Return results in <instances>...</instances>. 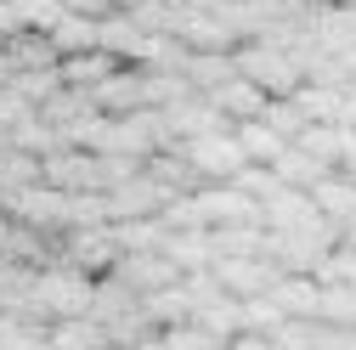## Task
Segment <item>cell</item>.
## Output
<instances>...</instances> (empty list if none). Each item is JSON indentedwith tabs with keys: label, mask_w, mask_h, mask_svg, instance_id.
<instances>
[{
	"label": "cell",
	"mask_w": 356,
	"mask_h": 350,
	"mask_svg": "<svg viewBox=\"0 0 356 350\" xmlns=\"http://www.w3.org/2000/svg\"><path fill=\"white\" fill-rule=\"evenodd\" d=\"M238 74L254 79L266 97H277V102H283V97L300 91V79H305V57L289 51V46H272V40H254V46L238 51Z\"/></svg>",
	"instance_id": "cell-1"
},
{
	"label": "cell",
	"mask_w": 356,
	"mask_h": 350,
	"mask_svg": "<svg viewBox=\"0 0 356 350\" xmlns=\"http://www.w3.org/2000/svg\"><path fill=\"white\" fill-rule=\"evenodd\" d=\"M91 305H97V288L85 272H40L34 277V311L74 322V317H91Z\"/></svg>",
	"instance_id": "cell-2"
},
{
	"label": "cell",
	"mask_w": 356,
	"mask_h": 350,
	"mask_svg": "<svg viewBox=\"0 0 356 350\" xmlns=\"http://www.w3.org/2000/svg\"><path fill=\"white\" fill-rule=\"evenodd\" d=\"M181 158L204 175V181H227V187L249 169V153H243V142H238V130H220V136L181 142Z\"/></svg>",
	"instance_id": "cell-3"
},
{
	"label": "cell",
	"mask_w": 356,
	"mask_h": 350,
	"mask_svg": "<svg viewBox=\"0 0 356 350\" xmlns=\"http://www.w3.org/2000/svg\"><path fill=\"white\" fill-rule=\"evenodd\" d=\"M209 272H215V283L227 288L232 299H266V294L289 277L283 266H266V260H215Z\"/></svg>",
	"instance_id": "cell-4"
},
{
	"label": "cell",
	"mask_w": 356,
	"mask_h": 350,
	"mask_svg": "<svg viewBox=\"0 0 356 350\" xmlns=\"http://www.w3.org/2000/svg\"><path fill=\"white\" fill-rule=\"evenodd\" d=\"M17 221H29V226H57V221H68V192H57V187H23V192H12V203H6Z\"/></svg>",
	"instance_id": "cell-5"
},
{
	"label": "cell",
	"mask_w": 356,
	"mask_h": 350,
	"mask_svg": "<svg viewBox=\"0 0 356 350\" xmlns=\"http://www.w3.org/2000/svg\"><path fill=\"white\" fill-rule=\"evenodd\" d=\"M209 102L227 113L232 124H243V119H266V108H272V102H266V91H260L254 79H243V74H232L220 91H209Z\"/></svg>",
	"instance_id": "cell-6"
},
{
	"label": "cell",
	"mask_w": 356,
	"mask_h": 350,
	"mask_svg": "<svg viewBox=\"0 0 356 350\" xmlns=\"http://www.w3.org/2000/svg\"><path fill=\"white\" fill-rule=\"evenodd\" d=\"M119 277H124V288H136V294H164V288L181 283V272H175L164 254H130V260H119Z\"/></svg>",
	"instance_id": "cell-7"
},
{
	"label": "cell",
	"mask_w": 356,
	"mask_h": 350,
	"mask_svg": "<svg viewBox=\"0 0 356 350\" xmlns=\"http://www.w3.org/2000/svg\"><path fill=\"white\" fill-rule=\"evenodd\" d=\"M46 40L57 46V57H63V62H68V57H91V51H102V23H97V17L68 12V17L46 34Z\"/></svg>",
	"instance_id": "cell-8"
},
{
	"label": "cell",
	"mask_w": 356,
	"mask_h": 350,
	"mask_svg": "<svg viewBox=\"0 0 356 350\" xmlns=\"http://www.w3.org/2000/svg\"><path fill=\"white\" fill-rule=\"evenodd\" d=\"M272 299L283 305V317L289 322H311V317H323V288H317V277H283L277 288H272Z\"/></svg>",
	"instance_id": "cell-9"
},
{
	"label": "cell",
	"mask_w": 356,
	"mask_h": 350,
	"mask_svg": "<svg viewBox=\"0 0 356 350\" xmlns=\"http://www.w3.org/2000/svg\"><path fill=\"white\" fill-rule=\"evenodd\" d=\"M238 130V142H243V153H249V164H266V169H272L294 142H283L277 136V130L272 124H266V119H243V124H232Z\"/></svg>",
	"instance_id": "cell-10"
},
{
	"label": "cell",
	"mask_w": 356,
	"mask_h": 350,
	"mask_svg": "<svg viewBox=\"0 0 356 350\" xmlns=\"http://www.w3.org/2000/svg\"><path fill=\"white\" fill-rule=\"evenodd\" d=\"M311 198H317L323 221H334L339 232L356 221V181H350V175H328V181H323L317 192H311Z\"/></svg>",
	"instance_id": "cell-11"
},
{
	"label": "cell",
	"mask_w": 356,
	"mask_h": 350,
	"mask_svg": "<svg viewBox=\"0 0 356 350\" xmlns=\"http://www.w3.org/2000/svg\"><path fill=\"white\" fill-rule=\"evenodd\" d=\"M46 344H51V350H113V344H108V328H102L97 317L63 322L57 333H46Z\"/></svg>",
	"instance_id": "cell-12"
},
{
	"label": "cell",
	"mask_w": 356,
	"mask_h": 350,
	"mask_svg": "<svg viewBox=\"0 0 356 350\" xmlns=\"http://www.w3.org/2000/svg\"><path fill=\"white\" fill-rule=\"evenodd\" d=\"M6 6H12V17H17L23 34H51L68 17V0H6Z\"/></svg>",
	"instance_id": "cell-13"
},
{
	"label": "cell",
	"mask_w": 356,
	"mask_h": 350,
	"mask_svg": "<svg viewBox=\"0 0 356 350\" xmlns=\"http://www.w3.org/2000/svg\"><path fill=\"white\" fill-rule=\"evenodd\" d=\"M113 74H119V57H108V51L68 57V62H63V85H74V91H79V85H91V91H97V85H108Z\"/></svg>",
	"instance_id": "cell-14"
},
{
	"label": "cell",
	"mask_w": 356,
	"mask_h": 350,
	"mask_svg": "<svg viewBox=\"0 0 356 350\" xmlns=\"http://www.w3.org/2000/svg\"><path fill=\"white\" fill-rule=\"evenodd\" d=\"M266 124H272L283 142H300L305 130H311V119H305V108H300L294 97H283V102H272V108H266Z\"/></svg>",
	"instance_id": "cell-15"
},
{
	"label": "cell",
	"mask_w": 356,
	"mask_h": 350,
	"mask_svg": "<svg viewBox=\"0 0 356 350\" xmlns=\"http://www.w3.org/2000/svg\"><path fill=\"white\" fill-rule=\"evenodd\" d=\"M164 350H227V344H220L215 333H204L198 322L193 328L181 322V328H164Z\"/></svg>",
	"instance_id": "cell-16"
},
{
	"label": "cell",
	"mask_w": 356,
	"mask_h": 350,
	"mask_svg": "<svg viewBox=\"0 0 356 350\" xmlns=\"http://www.w3.org/2000/svg\"><path fill=\"white\" fill-rule=\"evenodd\" d=\"M317 339H323V328H311V322H283V328L272 333V350H317Z\"/></svg>",
	"instance_id": "cell-17"
},
{
	"label": "cell",
	"mask_w": 356,
	"mask_h": 350,
	"mask_svg": "<svg viewBox=\"0 0 356 350\" xmlns=\"http://www.w3.org/2000/svg\"><path fill=\"white\" fill-rule=\"evenodd\" d=\"M345 124L356 130V91H350V108H345Z\"/></svg>",
	"instance_id": "cell-18"
},
{
	"label": "cell",
	"mask_w": 356,
	"mask_h": 350,
	"mask_svg": "<svg viewBox=\"0 0 356 350\" xmlns=\"http://www.w3.org/2000/svg\"><path fill=\"white\" fill-rule=\"evenodd\" d=\"M334 6H356V0H334Z\"/></svg>",
	"instance_id": "cell-19"
}]
</instances>
